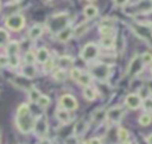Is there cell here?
Masks as SVG:
<instances>
[{"instance_id":"f546056e","label":"cell","mask_w":152,"mask_h":144,"mask_svg":"<svg viewBox=\"0 0 152 144\" xmlns=\"http://www.w3.org/2000/svg\"><path fill=\"white\" fill-rule=\"evenodd\" d=\"M53 77H55V80H57V81H64L65 77H66V73L64 71V69H58L57 71H55Z\"/></svg>"},{"instance_id":"6da1fadb","label":"cell","mask_w":152,"mask_h":144,"mask_svg":"<svg viewBox=\"0 0 152 144\" xmlns=\"http://www.w3.org/2000/svg\"><path fill=\"white\" fill-rule=\"evenodd\" d=\"M17 126L20 132L28 133L33 130L34 126V118L31 115L30 108L26 104H21L17 111Z\"/></svg>"},{"instance_id":"5b68a950","label":"cell","mask_w":152,"mask_h":144,"mask_svg":"<svg viewBox=\"0 0 152 144\" xmlns=\"http://www.w3.org/2000/svg\"><path fill=\"white\" fill-rule=\"evenodd\" d=\"M99 55V46L95 43H88L81 51V58L86 62H90L95 60Z\"/></svg>"},{"instance_id":"44dd1931","label":"cell","mask_w":152,"mask_h":144,"mask_svg":"<svg viewBox=\"0 0 152 144\" xmlns=\"http://www.w3.org/2000/svg\"><path fill=\"white\" fill-rule=\"evenodd\" d=\"M87 31H88V25H87L86 23H82V24L77 25V26L74 29L72 36H75V37H81V36L84 35Z\"/></svg>"},{"instance_id":"ee69618b","label":"cell","mask_w":152,"mask_h":144,"mask_svg":"<svg viewBox=\"0 0 152 144\" xmlns=\"http://www.w3.org/2000/svg\"><path fill=\"white\" fill-rule=\"evenodd\" d=\"M88 1H89V2H94L95 0H88Z\"/></svg>"},{"instance_id":"60d3db41","label":"cell","mask_w":152,"mask_h":144,"mask_svg":"<svg viewBox=\"0 0 152 144\" xmlns=\"http://www.w3.org/2000/svg\"><path fill=\"white\" fill-rule=\"evenodd\" d=\"M113 2L116 6H126L127 2H128V0H113Z\"/></svg>"},{"instance_id":"4316f807","label":"cell","mask_w":152,"mask_h":144,"mask_svg":"<svg viewBox=\"0 0 152 144\" xmlns=\"http://www.w3.org/2000/svg\"><path fill=\"white\" fill-rule=\"evenodd\" d=\"M128 131L126 130V129H124V127H120L119 130H118V138H119V140L121 142V143H126L127 140H128Z\"/></svg>"},{"instance_id":"484cf974","label":"cell","mask_w":152,"mask_h":144,"mask_svg":"<svg viewBox=\"0 0 152 144\" xmlns=\"http://www.w3.org/2000/svg\"><path fill=\"white\" fill-rule=\"evenodd\" d=\"M101 44H102L104 48H112L113 44H114V37H113L112 35H109V36H102Z\"/></svg>"},{"instance_id":"9c48e42d","label":"cell","mask_w":152,"mask_h":144,"mask_svg":"<svg viewBox=\"0 0 152 144\" xmlns=\"http://www.w3.org/2000/svg\"><path fill=\"white\" fill-rule=\"evenodd\" d=\"M122 117H124V109L120 106L112 107L106 112V118L110 123H119L122 119Z\"/></svg>"},{"instance_id":"7a4b0ae2","label":"cell","mask_w":152,"mask_h":144,"mask_svg":"<svg viewBox=\"0 0 152 144\" xmlns=\"http://www.w3.org/2000/svg\"><path fill=\"white\" fill-rule=\"evenodd\" d=\"M48 26L51 32H56V33L59 32L62 29L68 26V14L61 13L57 15H52L48 20Z\"/></svg>"},{"instance_id":"d6986e66","label":"cell","mask_w":152,"mask_h":144,"mask_svg":"<svg viewBox=\"0 0 152 144\" xmlns=\"http://www.w3.org/2000/svg\"><path fill=\"white\" fill-rule=\"evenodd\" d=\"M87 127H88V124H87L86 121H83V120L77 121V123H76V125H75V129H74L75 136L77 137V136L83 134V133L87 131Z\"/></svg>"},{"instance_id":"1f68e13d","label":"cell","mask_w":152,"mask_h":144,"mask_svg":"<svg viewBox=\"0 0 152 144\" xmlns=\"http://www.w3.org/2000/svg\"><path fill=\"white\" fill-rule=\"evenodd\" d=\"M140 58H141V62H142L144 64H152V54H150V52H144V54L140 56Z\"/></svg>"},{"instance_id":"f1b7e54d","label":"cell","mask_w":152,"mask_h":144,"mask_svg":"<svg viewBox=\"0 0 152 144\" xmlns=\"http://www.w3.org/2000/svg\"><path fill=\"white\" fill-rule=\"evenodd\" d=\"M37 104H38V106L40 108H45V107H48L50 105V98L48 95H40V98L38 99Z\"/></svg>"},{"instance_id":"83f0119b","label":"cell","mask_w":152,"mask_h":144,"mask_svg":"<svg viewBox=\"0 0 152 144\" xmlns=\"http://www.w3.org/2000/svg\"><path fill=\"white\" fill-rule=\"evenodd\" d=\"M10 40V35L5 29H0V46L7 45Z\"/></svg>"},{"instance_id":"b9f144b4","label":"cell","mask_w":152,"mask_h":144,"mask_svg":"<svg viewBox=\"0 0 152 144\" xmlns=\"http://www.w3.org/2000/svg\"><path fill=\"white\" fill-rule=\"evenodd\" d=\"M145 142H146L147 144H152V133H150V134L145 138Z\"/></svg>"},{"instance_id":"5bb4252c","label":"cell","mask_w":152,"mask_h":144,"mask_svg":"<svg viewBox=\"0 0 152 144\" xmlns=\"http://www.w3.org/2000/svg\"><path fill=\"white\" fill-rule=\"evenodd\" d=\"M48 60H50V54H49V50L45 49V48H40L37 50L36 52V61H38L39 63H45Z\"/></svg>"},{"instance_id":"bcb514c9","label":"cell","mask_w":152,"mask_h":144,"mask_svg":"<svg viewBox=\"0 0 152 144\" xmlns=\"http://www.w3.org/2000/svg\"><path fill=\"white\" fill-rule=\"evenodd\" d=\"M0 143H1V137H0Z\"/></svg>"},{"instance_id":"4dcf8cb0","label":"cell","mask_w":152,"mask_h":144,"mask_svg":"<svg viewBox=\"0 0 152 144\" xmlns=\"http://www.w3.org/2000/svg\"><path fill=\"white\" fill-rule=\"evenodd\" d=\"M100 32H101L102 36H109V35H112L113 29H112L110 25H101L100 26Z\"/></svg>"},{"instance_id":"e0dca14e","label":"cell","mask_w":152,"mask_h":144,"mask_svg":"<svg viewBox=\"0 0 152 144\" xmlns=\"http://www.w3.org/2000/svg\"><path fill=\"white\" fill-rule=\"evenodd\" d=\"M97 13H99V10H97V7H96V6H94V5L86 6V7H84V10H83V14H84L88 19H91V18L96 17V15H97Z\"/></svg>"},{"instance_id":"277c9868","label":"cell","mask_w":152,"mask_h":144,"mask_svg":"<svg viewBox=\"0 0 152 144\" xmlns=\"http://www.w3.org/2000/svg\"><path fill=\"white\" fill-rule=\"evenodd\" d=\"M91 74L95 79L100 80V81H106L110 74V68L108 64L104 63H97L95 65H93L91 68Z\"/></svg>"},{"instance_id":"9a60e30c","label":"cell","mask_w":152,"mask_h":144,"mask_svg":"<svg viewBox=\"0 0 152 144\" xmlns=\"http://www.w3.org/2000/svg\"><path fill=\"white\" fill-rule=\"evenodd\" d=\"M21 73H23V75L25 77L32 79V77H34L37 75V69H36V67L33 64H26V65L23 67Z\"/></svg>"},{"instance_id":"2e32d148","label":"cell","mask_w":152,"mask_h":144,"mask_svg":"<svg viewBox=\"0 0 152 144\" xmlns=\"http://www.w3.org/2000/svg\"><path fill=\"white\" fill-rule=\"evenodd\" d=\"M74 62V58L71 56H61L58 58V65H59V69H65V68H69Z\"/></svg>"},{"instance_id":"836d02e7","label":"cell","mask_w":152,"mask_h":144,"mask_svg":"<svg viewBox=\"0 0 152 144\" xmlns=\"http://www.w3.org/2000/svg\"><path fill=\"white\" fill-rule=\"evenodd\" d=\"M7 57H8V64L11 67H17L19 64V62H20L18 55H15V56H7Z\"/></svg>"},{"instance_id":"4fadbf2b","label":"cell","mask_w":152,"mask_h":144,"mask_svg":"<svg viewBox=\"0 0 152 144\" xmlns=\"http://www.w3.org/2000/svg\"><path fill=\"white\" fill-rule=\"evenodd\" d=\"M43 31H44L43 25L36 24V25H33V26L30 29V31H28V38H31V39H37V38H39V37L43 35Z\"/></svg>"},{"instance_id":"603a6c76","label":"cell","mask_w":152,"mask_h":144,"mask_svg":"<svg viewBox=\"0 0 152 144\" xmlns=\"http://www.w3.org/2000/svg\"><path fill=\"white\" fill-rule=\"evenodd\" d=\"M90 81H91V75L88 74V73H82L81 76H80V79L77 80V82H78L81 86H84V87L89 86V84H90Z\"/></svg>"},{"instance_id":"f35d334b","label":"cell","mask_w":152,"mask_h":144,"mask_svg":"<svg viewBox=\"0 0 152 144\" xmlns=\"http://www.w3.org/2000/svg\"><path fill=\"white\" fill-rule=\"evenodd\" d=\"M8 64V57L7 56H0V67H5Z\"/></svg>"},{"instance_id":"7c38bea8","label":"cell","mask_w":152,"mask_h":144,"mask_svg":"<svg viewBox=\"0 0 152 144\" xmlns=\"http://www.w3.org/2000/svg\"><path fill=\"white\" fill-rule=\"evenodd\" d=\"M72 32H74V29L68 25V26H65L64 29H62L59 32H57L56 38H57L58 42H62V43L68 42V40L72 37Z\"/></svg>"},{"instance_id":"3957f363","label":"cell","mask_w":152,"mask_h":144,"mask_svg":"<svg viewBox=\"0 0 152 144\" xmlns=\"http://www.w3.org/2000/svg\"><path fill=\"white\" fill-rule=\"evenodd\" d=\"M152 11V0H139L131 7L125 10V13L129 15H135L137 13H146Z\"/></svg>"},{"instance_id":"7402d4cb","label":"cell","mask_w":152,"mask_h":144,"mask_svg":"<svg viewBox=\"0 0 152 144\" xmlns=\"http://www.w3.org/2000/svg\"><path fill=\"white\" fill-rule=\"evenodd\" d=\"M18 51H19V45L17 42H10L7 43V52H8V56H15L18 55Z\"/></svg>"},{"instance_id":"74e56055","label":"cell","mask_w":152,"mask_h":144,"mask_svg":"<svg viewBox=\"0 0 152 144\" xmlns=\"http://www.w3.org/2000/svg\"><path fill=\"white\" fill-rule=\"evenodd\" d=\"M65 144H78L76 136H70L65 139Z\"/></svg>"},{"instance_id":"f6af8a7d","label":"cell","mask_w":152,"mask_h":144,"mask_svg":"<svg viewBox=\"0 0 152 144\" xmlns=\"http://www.w3.org/2000/svg\"><path fill=\"white\" fill-rule=\"evenodd\" d=\"M151 73H152V64H151Z\"/></svg>"},{"instance_id":"ab89813d","label":"cell","mask_w":152,"mask_h":144,"mask_svg":"<svg viewBox=\"0 0 152 144\" xmlns=\"http://www.w3.org/2000/svg\"><path fill=\"white\" fill-rule=\"evenodd\" d=\"M88 144H102V140L97 137H94V138H90L88 140Z\"/></svg>"},{"instance_id":"ba28073f","label":"cell","mask_w":152,"mask_h":144,"mask_svg":"<svg viewBox=\"0 0 152 144\" xmlns=\"http://www.w3.org/2000/svg\"><path fill=\"white\" fill-rule=\"evenodd\" d=\"M59 105L63 107V109H66V111H74L78 106L77 105V100L70 94H64L63 96H61Z\"/></svg>"},{"instance_id":"ffe728a7","label":"cell","mask_w":152,"mask_h":144,"mask_svg":"<svg viewBox=\"0 0 152 144\" xmlns=\"http://www.w3.org/2000/svg\"><path fill=\"white\" fill-rule=\"evenodd\" d=\"M96 90L93 88V87H90V86H87L86 88H84V90H83V96L87 99V100H89V101H93V100H95L96 99Z\"/></svg>"},{"instance_id":"52a82bcc","label":"cell","mask_w":152,"mask_h":144,"mask_svg":"<svg viewBox=\"0 0 152 144\" xmlns=\"http://www.w3.org/2000/svg\"><path fill=\"white\" fill-rule=\"evenodd\" d=\"M33 130L36 131V133L40 137V138H45V136L48 134L49 131V125H48V120L45 118V115H39L37 119H34V126Z\"/></svg>"},{"instance_id":"d6a6232c","label":"cell","mask_w":152,"mask_h":144,"mask_svg":"<svg viewBox=\"0 0 152 144\" xmlns=\"http://www.w3.org/2000/svg\"><path fill=\"white\" fill-rule=\"evenodd\" d=\"M142 107L147 112H152V98H146L142 101Z\"/></svg>"},{"instance_id":"30bf717a","label":"cell","mask_w":152,"mask_h":144,"mask_svg":"<svg viewBox=\"0 0 152 144\" xmlns=\"http://www.w3.org/2000/svg\"><path fill=\"white\" fill-rule=\"evenodd\" d=\"M142 104V100H141V96L139 94H128L126 98H125V105L129 108V109H137L141 106Z\"/></svg>"},{"instance_id":"d590c367","label":"cell","mask_w":152,"mask_h":144,"mask_svg":"<svg viewBox=\"0 0 152 144\" xmlns=\"http://www.w3.org/2000/svg\"><path fill=\"white\" fill-rule=\"evenodd\" d=\"M81 74H82V71H81L78 68H74V69H71V71H70V76H71V79L75 80V81H77V80L80 79Z\"/></svg>"},{"instance_id":"cb8c5ba5","label":"cell","mask_w":152,"mask_h":144,"mask_svg":"<svg viewBox=\"0 0 152 144\" xmlns=\"http://www.w3.org/2000/svg\"><path fill=\"white\" fill-rule=\"evenodd\" d=\"M152 123V115L151 113H144L139 117V124L141 126H147Z\"/></svg>"},{"instance_id":"7bdbcfd3","label":"cell","mask_w":152,"mask_h":144,"mask_svg":"<svg viewBox=\"0 0 152 144\" xmlns=\"http://www.w3.org/2000/svg\"><path fill=\"white\" fill-rule=\"evenodd\" d=\"M39 144H51V140L48 139V138H42V140H40Z\"/></svg>"},{"instance_id":"ac0fdd59","label":"cell","mask_w":152,"mask_h":144,"mask_svg":"<svg viewBox=\"0 0 152 144\" xmlns=\"http://www.w3.org/2000/svg\"><path fill=\"white\" fill-rule=\"evenodd\" d=\"M56 117L63 124H68L70 121V114H69V112L66 109H58L56 112Z\"/></svg>"},{"instance_id":"7dc6e473","label":"cell","mask_w":152,"mask_h":144,"mask_svg":"<svg viewBox=\"0 0 152 144\" xmlns=\"http://www.w3.org/2000/svg\"><path fill=\"white\" fill-rule=\"evenodd\" d=\"M0 8H1V2H0Z\"/></svg>"},{"instance_id":"e575fe53","label":"cell","mask_w":152,"mask_h":144,"mask_svg":"<svg viewBox=\"0 0 152 144\" xmlns=\"http://www.w3.org/2000/svg\"><path fill=\"white\" fill-rule=\"evenodd\" d=\"M34 61H36V55L33 52L30 51V52H27L25 55V62H26V64H33Z\"/></svg>"},{"instance_id":"8d00e7d4","label":"cell","mask_w":152,"mask_h":144,"mask_svg":"<svg viewBox=\"0 0 152 144\" xmlns=\"http://www.w3.org/2000/svg\"><path fill=\"white\" fill-rule=\"evenodd\" d=\"M52 68H53V61L50 58L44 63V69H45V71H50Z\"/></svg>"},{"instance_id":"d4e9b609","label":"cell","mask_w":152,"mask_h":144,"mask_svg":"<svg viewBox=\"0 0 152 144\" xmlns=\"http://www.w3.org/2000/svg\"><path fill=\"white\" fill-rule=\"evenodd\" d=\"M40 92L37 89V88H31L30 90H28V99H30V101H32V102H37L38 101V99L40 98Z\"/></svg>"},{"instance_id":"8fae6325","label":"cell","mask_w":152,"mask_h":144,"mask_svg":"<svg viewBox=\"0 0 152 144\" xmlns=\"http://www.w3.org/2000/svg\"><path fill=\"white\" fill-rule=\"evenodd\" d=\"M142 67H144V63L141 62V58L138 57V56H135L131 61V63L128 65V74L129 75H137V74H139L141 71Z\"/></svg>"},{"instance_id":"8992f818","label":"cell","mask_w":152,"mask_h":144,"mask_svg":"<svg viewBox=\"0 0 152 144\" xmlns=\"http://www.w3.org/2000/svg\"><path fill=\"white\" fill-rule=\"evenodd\" d=\"M5 25L12 31H19L25 25V18L21 14H14L6 19Z\"/></svg>"}]
</instances>
